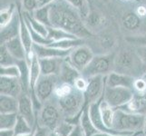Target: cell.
Returning a JSON list of instances; mask_svg holds the SVG:
<instances>
[{"label":"cell","instance_id":"1","mask_svg":"<svg viewBox=\"0 0 146 136\" xmlns=\"http://www.w3.org/2000/svg\"><path fill=\"white\" fill-rule=\"evenodd\" d=\"M50 6L52 27L64 29L82 39L92 36V32L83 21L81 13L70 3L65 0H54Z\"/></svg>","mask_w":146,"mask_h":136},{"label":"cell","instance_id":"2","mask_svg":"<svg viewBox=\"0 0 146 136\" xmlns=\"http://www.w3.org/2000/svg\"><path fill=\"white\" fill-rule=\"evenodd\" d=\"M144 115L127 112L123 109H115L113 129L122 133H143Z\"/></svg>","mask_w":146,"mask_h":136},{"label":"cell","instance_id":"3","mask_svg":"<svg viewBox=\"0 0 146 136\" xmlns=\"http://www.w3.org/2000/svg\"><path fill=\"white\" fill-rule=\"evenodd\" d=\"M64 120L57 100L54 96L43 103L36 115V123L42 127L53 131Z\"/></svg>","mask_w":146,"mask_h":136},{"label":"cell","instance_id":"4","mask_svg":"<svg viewBox=\"0 0 146 136\" xmlns=\"http://www.w3.org/2000/svg\"><path fill=\"white\" fill-rule=\"evenodd\" d=\"M114 72L128 74L135 78L143 74V69L136 53L123 50L116 54L114 61Z\"/></svg>","mask_w":146,"mask_h":136},{"label":"cell","instance_id":"5","mask_svg":"<svg viewBox=\"0 0 146 136\" xmlns=\"http://www.w3.org/2000/svg\"><path fill=\"white\" fill-rule=\"evenodd\" d=\"M64 120L72 119L82 113L85 107L84 94L77 89H74L68 94L61 98H56Z\"/></svg>","mask_w":146,"mask_h":136},{"label":"cell","instance_id":"6","mask_svg":"<svg viewBox=\"0 0 146 136\" xmlns=\"http://www.w3.org/2000/svg\"><path fill=\"white\" fill-rule=\"evenodd\" d=\"M116 53L110 52L103 54L94 55L92 61L81 73L85 78L103 75L106 76L114 70V61Z\"/></svg>","mask_w":146,"mask_h":136},{"label":"cell","instance_id":"7","mask_svg":"<svg viewBox=\"0 0 146 136\" xmlns=\"http://www.w3.org/2000/svg\"><path fill=\"white\" fill-rule=\"evenodd\" d=\"M134 94V91L125 87H110L105 85L104 100L110 106L118 109L126 105Z\"/></svg>","mask_w":146,"mask_h":136},{"label":"cell","instance_id":"8","mask_svg":"<svg viewBox=\"0 0 146 136\" xmlns=\"http://www.w3.org/2000/svg\"><path fill=\"white\" fill-rule=\"evenodd\" d=\"M59 82L58 75H40L36 86V95L42 104L54 96L55 87Z\"/></svg>","mask_w":146,"mask_h":136},{"label":"cell","instance_id":"9","mask_svg":"<svg viewBox=\"0 0 146 136\" xmlns=\"http://www.w3.org/2000/svg\"><path fill=\"white\" fill-rule=\"evenodd\" d=\"M105 85H106L105 76L103 75H96V76L88 78L87 87L84 92L85 107L103 98Z\"/></svg>","mask_w":146,"mask_h":136},{"label":"cell","instance_id":"10","mask_svg":"<svg viewBox=\"0 0 146 136\" xmlns=\"http://www.w3.org/2000/svg\"><path fill=\"white\" fill-rule=\"evenodd\" d=\"M94 55L95 54L91 48L87 45L82 44L74 48L68 55L67 59L75 69L82 73L92 61Z\"/></svg>","mask_w":146,"mask_h":136},{"label":"cell","instance_id":"11","mask_svg":"<svg viewBox=\"0 0 146 136\" xmlns=\"http://www.w3.org/2000/svg\"><path fill=\"white\" fill-rule=\"evenodd\" d=\"M18 114L26 119L32 127L36 124V113L29 93L23 92L18 97Z\"/></svg>","mask_w":146,"mask_h":136},{"label":"cell","instance_id":"12","mask_svg":"<svg viewBox=\"0 0 146 136\" xmlns=\"http://www.w3.org/2000/svg\"><path fill=\"white\" fill-rule=\"evenodd\" d=\"M23 92L24 90L20 78L7 76L0 77V94H7L18 98Z\"/></svg>","mask_w":146,"mask_h":136},{"label":"cell","instance_id":"13","mask_svg":"<svg viewBox=\"0 0 146 136\" xmlns=\"http://www.w3.org/2000/svg\"><path fill=\"white\" fill-rule=\"evenodd\" d=\"M72 50H63L48 46V45L34 44V52L38 58H66L72 52Z\"/></svg>","mask_w":146,"mask_h":136},{"label":"cell","instance_id":"14","mask_svg":"<svg viewBox=\"0 0 146 136\" xmlns=\"http://www.w3.org/2000/svg\"><path fill=\"white\" fill-rule=\"evenodd\" d=\"M134 80L135 77L133 76L124 74H120L114 71L105 76L106 85L110 87H125L133 89Z\"/></svg>","mask_w":146,"mask_h":136},{"label":"cell","instance_id":"15","mask_svg":"<svg viewBox=\"0 0 146 136\" xmlns=\"http://www.w3.org/2000/svg\"><path fill=\"white\" fill-rule=\"evenodd\" d=\"M81 74H82L80 73L78 70L75 69L71 64V63L68 61L67 57L64 59L62 65H61V69H60V72L58 74L60 82L69 84L74 86L75 80H76Z\"/></svg>","mask_w":146,"mask_h":136},{"label":"cell","instance_id":"16","mask_svg":"<svg viewBox=\"0 0 146 136\" xmlns=\"http://www.w3.org/2000/svg\"><path fill=\"white\" fill-rule=\"evenodd\" d=\"M64 58H39V64L43 75H58Z\"/></svg>","mask_w":146,"mask_h":136},{"label":"cell","instance_id":"17","mask_svg":"<svg viewBox=\"0 0 146 136\" xmlns=\"http://www.w3.org/2000/svg\"><path fill=\"white\" fill-rule=\"evenodd\" d=\"M121 109L134 113L146 114V93H134L132 100Z\"/></svg>","mask_w":146,"mask_h":136},{"label":"cell","instance_id":"18","mask_svg":"<svg viewBox=\"0 0 146 136\" xmlns=\"http://www.w3.org/2000/svg\"><path fill=\"white\" fill-rule=\"evenodd\" d=\"M20 30V14L17 13L12 21L6 27L1 28V44H5L8 40L19 36Z\"/></svg>","mask_w":146,"mask_h":136},{"label":"cell","instance_id":"19","mask_svg":"<svg viewBox=\"0 0 146 136\" xmlns=\"http://www.w3.org/2000/svg\"><path fill=\"white\" fill-rule=\"evenodd\" d=\"M3 44H5V46L7 47L8 52L17 61H19V60H27L26 50H25L23 43L19 36L8 40Z\"/></svg>","mask_w":146,"mask_h":136},{"label":"cell","instance_id":"20","mask_svg":"<svg viewBox=\"0 0 146 136\" xmlns=\"http://www.w3.org/2000/svg\"><path fill=\"white\" fill-rule=\"evenodd\" d=\"M18 113V98L7 94L0 95V113Z\"/></svg>","mask_w":146,"mask_h":136},{"label":"cell","instance_id":"21","mask_svg":"<svg viewBox=\"0 0 146 136\" xmlns=\"http://www.w3.org/2000/svg\"><path fill=\"white\" fill-rule=\"evenodd\" d=\"M114 112H115V109L113 108L112 106H110V105L104 100V97H103L100 103V113H101V117H102V120L104 125L109 129H113Z\"/></svg>","mask_w":146,"mask_h":136},{"label":"cell","instance_id":"22","mask_svg":"<svg viewBox=\"0 0 146 136\" xmlns=\"http://www.w3.org/2000/svg\"><path fill=\"white\" fill-rule=\"evenodd\" d=\"M80 125L84 133L85 136H93L96 133H98V130L95 128L94 125L91 118H90L89 115V108L84 107L83 110L82 114H81V118H80Z\"/></svg>","mask_w":146,"mask_h":136},{"label":"cell","instance_id":"23","mask_svg":"<svg viewBox=\"0 0 146 136\" xmlns=\"http://www.w3.org/2000/svg\"><path fill=\"white\" fill-rule=\"evenodd\" d=\"M23 16L25 18V21L33 28L34 31H36V33L40 34L41 36L44 37L48 36V27L47 26L44 25L41 22H39L37 19H36L33 17V15H31V13L25 11L23 12Z\"/></svg>","mask_w":146,"mask_h":136},{"label":"cell","instance_id":"24","mask_svg":"<svg viewBox=\"0 0 146 136\" xmlns=\"http://www.w3.org/2000/svg\"><path fill=\"white\" fill-rule=\"evenodd\" d=\"M122 24L123 27L128 31H135L141 27L142 20L137 13L128 12L123 15L122 18Z\"/></svg>","mask_w":146,"mask_h":136},{"label":"cell","instance_id":"25","mask_svg":"<svg viewBox=\"0 0 146 136\" xmlns=\"http://www.w3.org/2000/svg\"><path fill=\"white\" fill-rule=\"evenodd\" d=\"M82 44H84V39L76 38V39H64V40H60V41H53L48 46L63 49V50H72Z\"/></svg>","mask_w":146,"mask_h":136},{"label":"cell","instance_id":"26","mask_svg":"<svg viewBox=\"0 0 146 136\" xmlns=\"http://www.w3.org/2000/svg\"><path fill=\"white\" fill-rule=\"evenodd\" d=\"M49 39L53 41H60V40L64 39H76L78 38L74 34L65 31L64 29L54 27H48V36Z\"/></svg>","mask_w":146,"mask_h":136},{"label":"cell","instance_id":"27","mask_svg":"<svg viewBox=\"0 0 146 136\" xmlns=\"http://www.w3.org/2000/svg\"><path fill=\"white\" fill-rule=\"evenodd\" d=\"M50 3L44 5L41 7H37L35 11L32 13L33 17L37 19L39 22L43 23L47 27H52L51 20H50Z\"/></svg>","mask_w":146,"mask_h":136},{"label":"cell","instance_id":"28","mask_svg":"<svg viewBox=\"0 0 146 136\" xmlns=\"http://www.w3.org/2000/svg\"><path fill=\"white\" fill-rule=\"evenodd\" d=\"M18 119V113H0V130L14 129Z\"/></svg>","mask_w":146,"mask_h":136},{"label":"cell","instance_id":"29","mask_svg":"<svg viewBox=\"0 0 146 136\" xmlns=\"http://www.w3.org/2000/svg\"><path fill=\"white\" fill-rule=\"evenodd\" d=\"M14 130H15V135L17 136V135L32 133L35 130V127H32L26 119L23 118L22 116H20L18 114V119H17V124H16V126H15Z\"/></svg>","mask_w":146,"mask_h":136},{"label":"cell","instance_id":"30","mask_svg":"<svg viewBox=\"0 0 146 136\" xmlns=\"http://www.w3.org/2000/svg\"><path fill=\"white\" fill-rule=\"evenodd\" d=\"M74 127V125L64 120L53 131H50L49 136H68Z\"/></svg>","mask_w":146,"mask_h":136},{"label":"cell","instance_id":"31","mask_svg":"<svg viewBox=\"0 0 146 136\" xmlns=\"http://www.w3.org/2000/svg\"><path fill=\"white\" fill-rule=\"evenodd\" d=\"M84 24L87 27V28L91 31L92 28L98 27L100 25L103 24V17H101L100 14L96 13L95 11L90 12L86 16Z\"/></svg>","mask_w":146,"mask_h":136},{"label":"cell","instance_id":"32","mask_svg":"<svg viewBox=\"0 0 146 136\" xmlns=\"http://www.w3.org/2000/svg\"><path fill=\"white\" fill-rule=\"evenodd\" d=\"M16 15V9L14 7V5H11L10 7L1 10L0 13V27H4L7 24L12 21L14 16Z\"/></svg>","mask_w":146,"mask_h":136},{"label":"cell","instance_id":"33","mask_svg":"<svg viewBox=\"0 0 146 136\" xmlns=\"http://www.w3.org/2000/svg\"><path fill=\"white\" fill-rule=\"evenodd\" d=\"M17 60L12 56L7 47L5 46V44H1V46H0V64H1V66L17 64Z\"/></svg>","mask_w":146,"mask_h":136},{"label":"cell","instance_id":"34","mask_svg":"<svg viewBox=\"0 0 146 136\" xmlns=\"http://www.w3.org/2000/svg\"><path fill=\"white\" fill-rule=\"evenodd\" d=\"M0 75L1 76L20 78V76H21V71H20V68L17 64L1 66L0 67Z\"/></svg>","mask_w":146,"mask_h":136},{"label":"cell","instance_id":"35","mask_svg":"<svg viewBox=\"0 0 146 136\" xmlns=\"http://www.w3.org/2000/svg\"><path fill=\"white\" fill-rule=\"evenodd\" d=\"M99 44L103 49L106 50V52L110 53V50L113 49V47L115 45V39L113 36H110V34H103L102 36L99 38Z\"/></svg>","mask_w":146,"mask_h":136},{"label":"cell","instance_id":"36","mask_svg":"<svg viewBox=\"0 0 146 136\" xmlns=\"http://www.w3.org/2000/svg\"><path fill=\"white\" fill-rule=\"evenodd\" d=\"M135 53H136L138 58L140 59L144 74L146 73V44H141L137 46L136 49H135Z\"/></svg>","mask_w":146,"mask_h":136},{"label":"cell","instance_id":"37","mask_svg":"<svg viewBox=\"0 0 146 136\" xmlns=\"http://www.w3.org/2000/svg\"><path fill=\"white\" fill-rule=\"evenodd\" d=\"M133 89L134 91V93H139V94L146 93V82L142 76L135 78Z\"/></svg>","mask_w":146,"mask_h":136},{"label":"cell","instance_id":"38","mask_svg":"<svg viewBox=\"0 0 146 136\" xmlns=\"http://www.w3.org/2000/svg\"><path fill=\"white\" fill-rule=\"evenodd\" d=\"M87 84H88V79L84 77L83 75L81 74L80 76L75 80V82L74 84V87L75 89H77L80 92H84L85 90H86V87H87Z\"/></svg>","mask_w":146,"mask_h":136},{"label":"cell","instance_id":"39","mask_svg":"<svg viewBox=\"0 0 146 136\" xmlns=\"http://www.w3.org/2000/svg\"><path fill=\"white\" fill-rule=\"evenodd\" d=\"M24 7L28 13H33L38 7L37 0H24Z\"/></svg>","mask_w":146,"mask_h":136},{"label":"cell","instance_id":"40","mask_svg":"<svg viewBox=\"0 0 146 136\" xmlns=\"http://www.w3.org/2000/svg\"><path fill=\"white\" fill-rule=\"evenodd\" d=\"M49 133H50V131L48 129L40 126L37 123L36 124V126H35L34 136H49Z\"/></svg>","mask_w":146,"mask_h":136},{"label":"cell","instance_id":"41","mask_svg":"<svg viewBox=\"0 0 146 136\" xmlns=\"http://www.w3.org/2000/svg\"><path fill=\"white\" fill-rule=\"evenodd\" d=\"M68 136H85L84 131L81 127L80 124H76L74 125V127L73 128V130L71 131V133H69Z\"/></svg>","mask_w":146,"mask_h":136},{"label":"cell","instance_id":"42","mask_svg":"<svg viewBox=\"0 0 146 136\" xmlns=\"http://www.w3.org/2000/svg\"><path fill=\"white\" fill-rule=\"evenodd\" d=\"M65 1H67L75 8L81 11H83V8L84 7V0H65Z\"/></svg>","mask_w":146,"mask_h":136},{"label":"cell","instance_id":"43","mask_svg":"<svg viewBox=\"0 0 146 136\" xmlns=\"http://www.w3.org/2000/svg\"><path fill=\"white\" fill-rule=\"evenodd\" d=\"M136 133L133 134H113V133H102L98 132L93 136H134Z\"/></svg>","mask_w":146,"mask_h":136},{"label":"cell","instance_id":"44","mask_svg":"<svg viewBox=\"0 0 146 136\" xmlns=\"http://www.w3.org/2000/svg\"><path fill=\"white\" fill-rule=\"evenodd\" d=\"M0 136H16L14 129L8 130H0Z\"/></svg>","mask_w":146,"mask_h":136},{"label":"cell","instance_id":"45","mask_svg":"<svg viewBox=\"0 0 146 136\" xmlns=\"http://www.w3.org/2000/svg\"><path fill=\"white\" fill-rule=\"evenodd\" d=\"M145 13H146V10H145V8H144V7H141L138 9V13H137V14L139 15V16H144Z\"/></svg>","mask_w":146,"mask_h":136},{"label":"cell","instance_id":"46","mask_svg":"<svg viewBox=\"0 0 146 136\" xmlns=\"http://www.w3.org/2000/svg\"><path fill=\"white\" fill-rule=\"evenodd\" d=\"M143 134L146 135V114L144 115V127H143Z\"/></svg>","mask_w":146,"mask_h":136},{"label":"cell","instance_id":"47","mask_svg":"<svg viewBox=\"0 0 146 136\" xmlns=\"http://www.w3.org/2000/svg\"><path fill=\"white\" fill-rule=\"evenodd\" d=\"M34 133H35V130L33 131L32 133H27V134H21V135H17V136H34Z\"/></svg>","mask_w":146,"mask_h":136},{"label":"cell","instance_id":"48","mask_svg":"<svg viewBox=\"0 0 146 136\" xmlns=\"http://www.w3.org/2000/svg\"><path fill=\"white\" fill-rule=\"evenodd\" d=\"M134 136H146L145 134H143V133H136Z\"/></svg>","mask_w":146,"mask_h":136},{"label":"cell","instance_id":"49","mask_svg":"<svg viewBox=\"0 0 146 136\" xmlns=\"http://www.w3.org/2000/svg\"><path fill=\"white\" fill-rule=\"evenodd\" d=\"M142 77H143V78L144 79V81L146 82V73H144V74H143L142 75Z\"/></svg>","mask_w":146,"mask_h":136}]
</instances>
